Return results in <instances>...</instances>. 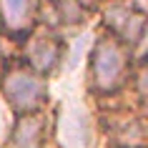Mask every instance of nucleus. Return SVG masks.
Here are the masks:
<instances>
[{
	"label": "nucleus",
	"mask_w": 148,
	"mask_h": 148,
	"mask_svg": "<svg viewBox=\"0 0 148 148\" xmlns=\"http://www.w3.org/2000/svg\"><path fill=\"white\" fill-rule=\"evenodd\" d=\"M3 90L10 106L20 113H30L38 106H43L48 98V83L45 78L35 73L33 68H13L5 73Z\"/></svg>",
	"instance_id": "2"
},
{
	"label": "nucleus",
	"mask_w": 148,
	"mask_h": 148,
	"mask_svg": "<svg viewBox=\"0 0 148 148\" xmlns=\"http://www.w3.org/2000/svg\"><path fill=\"white\" fill-rule=\"evenodd\" d=\"M25 55L30 60L33 70L35 73H48V70L55 68V63L60 60V43L53 38V35H33L28 48H25Z\"/></svg>",
	"instance_id": "4"
},
{
	"label": "nucleus",
	"mask_w": 148,
	"mask_h": 148,
	"mask_svg": "<svg viewBox=\"0 0 148 148\" xmlns=\"http://www.w3.org/2000/svg\"><path fill=\"white\" fill-rule=\"evenodd\" d=\"M73 3H78V5H80V8H86V5H93V3H95V0H73Z\"/></svg>",
	"instance_id": "7"
},
{
	"label": "nucleus",
	"mask_w": 148,
	"mask_h": 148,
	"mask_svg": "<svg viewBox=\"0 0 148 148\" xmlns=\"http://www.w3.org/2000/svg\"><path fill=\"white\" fill-rule=\"evenodd\" d=\"M128 58L125 43L118 38H101L93 48V60H90V78L98 90H116L123 86L125 73H128Z\"/></svg>",
	"instance_id": "1"
},
{
	"label": "nucleus",
	"mask_w": 148,
	"mask_h": 148,
	"mask_svg": "<svg viewBox=\"0 0 148 148\" xmlns=\"http://www.w3.org/2000/svg\"><path fill=\"white\" fill-rule=\"evenodd\" d=\"M33 18V0H0V20L13 33L28 30Z\"/></svg>",
	"instance_id": "5"
},
{
	"label": "nucleus",
	"mask_w": 148,
	"mask_h": 148,
	"mask_svg": "<svg viewBox=\"0 0 148 148\" xmlns=\"http://www.w3.org/2000/svg\"><path fill=\"white\" fill-rule=\"evenodd\" d=\"M40 133H43V123L38 116H25L18 123L15 133H13V143L15 148H38Z\"/></svg>",
	"instance_id": "6"
},
{
	"label": "nucleus",
	"mask_w": 148,
	"mask_h": 148,
	"mask_svg": "<svg viewBox=\"0 0 148 148\" xmlns=\"http://www.w3.org/2000/svg\"><path fill=\"white\" fill-rule=\"evenodd\" d=\"M106 23L118 33V40L123 43H138L146 33V20L143 13H136L131 5L123 3H113L110 8H106Z\"/></svg>",
	"instance_id": "3"
}]
</instances>
